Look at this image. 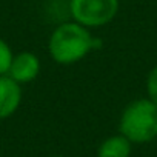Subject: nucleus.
I'll use <instances>...</instances> for the list:
<instances>
[{
	"label": "nucleus",
	"mask_w": 157,
	"mask_h": 157,
	"mask_svg": "<svg viewBox=\"0 0 157 157\" xmlns=\"http://www.w3.org/2000/svg\"><path fill=\"white\" fill-rule=\"evenodd\" d=\"M100 42L93 39L88 28L75 22L59 25L49 37L48 49L57 63L72 65L82 60Z\"/></svg>",
	"instance_id": "f257e3e1"
},
{
	"label": "nucleus",
	"mask_w": 157,
	"mask_h": 157,
	"mask_svg": "<svg viewBox=\"0 0 157 157\" xmlns=\"http://www.w3.org/2000/svg\"><path fill=\"white\" fill-rule=\"evenodd\" d=\"M119 131L131 143H148L157 137V105L151 99H137L122 113Z\"/></svg>",
	"instance_id": "f03ea898"
},
{
	"label": "nucleus",
	"mask_w": 157,
	"mask_h": 157,
	"mask_svg": "<svg viewBox=\"0 0 157 157\" xmlns=\"http://www.w3.org/2000/svg\"><path fill=\"white\" fill-rule=\"evenodd\" d=\"M68 10L74 22L86 28L103 26L116 17L119 0H69Z\"/></svg>",
	"instance_id": "7ed1b4c3"
},
{
	"label": "nucleus",
	"mask_w": 157,
	"mask_h": 157,
	"mask_svg": "<svg viewBox=\"0 0 157 157\" xmlns=\"http://www.w3.org/2000/svg\"><path fill=\"white\" fill-rule=\"evenodd\" d=\"M22 102V88L8 74L0 75V120L11 117Z\"/></svg>",
	"instance_id": "20e7f679"
},
{
	"label": "nucleus",
	"mask_w": 157,
	"mask_h": 157,
	"mask_svg": "<svg viewBox=\"0 0 157 157\" xmlns=\"http://www.w3.org/2000/svg\"><path fill=\"white\" fill-rule=\"evenodd\" d=\"M40 62L39 57L33 52H20L13 57L8 75L13 77L17 83H28L33 82L39 75Z\"/></svg>",
	"instance_id": "39448f33"
},
{
	"label": "nucleus",
	"mask_w": 157,
	"mask_h": 157,
	"mask_svg": "<svg viewBox=\"0 0 157 157\" xmlns=\"http://www.w3.org/2000/svg\"><path fill=\"white\" fill-rule=\"evenodd\" d=\"M132 143L123 136H111L105 139L97 148V157H129Z\"/></svg>",
	"instance_id": "423d86ee"
},
{
	"label": "nucleus",
	"mask_w": 157,
	"mask_h": 157,
	"mask_svg": "<svg viewBox=\"0 0 157 157\" xmlns=\"http://www.w3.org/2000/svg\"><path fill=\"white\" fill-rule=\"evenodd\" d=\"M13 51L10 48V45L0 39V75H5L10 71L11 62H13Z\"/></svg>",
	"instance_id": "0eeeda50"
},
{
	"label": "nucleus",
	"mask_w": 157,
	"mask_h": 157,
	"mask_svg": "<svg viewBox=\"0 0 157 157\" xmlns=\"http://www.w3.org/2000/svg\"><path fill=\"white\" fill-rule=\"evenodd\" d=\"M146 91H148V97L157 105V66H154L148 74Z\"/></svg>",
	"instance_id": "6e6552de"
},
{
	"label": "nucleus",
	"mask_w": 157,
	"mask_h": 157,
	"mask_svg": "<svg viewBox=\"0 0 157 157\" xmlns=\"http://www.w3.org/2000/svg\"><path fill=\"white\" fill-rule=\"evenodd\" d=\"M52 157H63V155H52Z\"/></svg>",
	"instance_id": "1a4fd4ad"
}]
</instances>
